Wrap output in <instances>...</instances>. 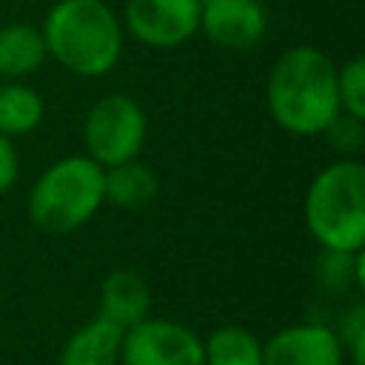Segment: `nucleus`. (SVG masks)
<instances>
[{
  "label": "nucleus",
  "mask_w": 365,
  "mask_h": 365,
  "mask_svg": "<svg viewBox=\"0 0 365 365\" xmlns=\"http://www.w3.org/2000/svg\"><path fill=\"white\" fill-rule=\"evenodd\" d=\"M271 120L297 137H317L339 114L336 66L314 46H294L277 57L265 83Z\"/></svg>",
  "instance_id": "obj_1"
},
{
  "label": "nucleus",
  "mask_w": 365,
  "mask_h": 365,
  "mask_svg": "<svg viewBox=\"0 0 365 365\" xmlns=\"http://www.w3.org/2000/svg\"><path fill=\"white\" fill-rule=\"evenodd\" d=\"M46 51L77 77H106L123 54V20L103 0H57L43 26Z\"/></svg>",
  "instance_id": "obj_2"
},
{
  "label": "nucleus",
  "mask_w": 365,
  "mask_h": 365,
  "mask_svg": "<svg viewBox=\"0 0 365 365\" xmlns=\"http://www.w3.org/2000/svg\"><path fill=\"white\" fill-rule=\"evenodd\" d=\"M305 228L331 251L365 245V163L342 157L325 165L305 191Z\"/></svg>",
  "instance_id": "obj_3"
},
{
  "label": "nucleus",
  "mask_w": 365,
  "mask_h": 365,
  "mask_svg": "<svg viewBox=\"0 0 365 365\" xmlns=\"http://www.w3.org/2000/svg\"><path fill=\"white\" fill-rule=\"evenodd\" d=\"M106 202V168L86 154L51 163L29 191V220L43 234H71L83 228Z\"/></svg>",
  "instance_id": "obj_4"
},
{
  "label": "nucleus",
  "mask_w": 365,
  "mask_h": 365,
  "mask_svg": "<svg viewBox=\"0 0 365 365\" xmlns=\"http://www.w3.org/2000/svg\"><path fill=\"white\" fill-rule=\"evenodd\" d=\"M145 111L134 97L106 94L88 108L83 123L86 157H91L103 168L137 160L145 145Z\"/></svg>",
  "instance_id": "obj_5"
},
{
  "label": "nucleus",
  "mask_w": 365,
  "mask_h": 365,
  "mask_svg": "<svg viewBox=\"0 0 365 365\" xmlns=\"http://www.w3.org/2000/svg\"><path fill=\"white\" fill-rule=\"evenodd\" d=\"M120 365H205V351L188 325L145 317L123 331Z\"/></svg>",
  "instance_id": "obj_6"
},
{
  "label": "nucleus",
  "mask_w": 365,
  "mask_h": 365,
  "mask_svg": "<svg viewBox=\"0 0 365 365\" xmlns=\"http://www.w3.org/2000/svg\"><path fill=\"white\" fill-rule=\"evenodd\" d=\"M200 0H125L123 29L148 48H177L200 31Z\"/></svg>",
  "instance_id": "obj_7"
},
{
  "label": "nucleus",
  "mask_w": 365,
  "mask_h": 365,
  "mask_svg": "<svg viewBox=\"0 0 365 365\" xmlns=\"http://www.w3.org/2000/svg\"><path fill=\"white\" fill-rule=\"evenodd\" d=\"M265 365H345V351L334 328L322 322H294L262 342Z\"/></svg>",
  "instance_id": "obj_8"
},
{
  "label": "nucleus",
  "mask_w": 365,
  "mask_h": 365,
  "mask_svg": "<svg viewBox=\"0 0 365 365\" xmlns=\"http://www.w3.org/2000/svg\"><path fill=\"white\" fill-rule=\"evenodd\" d=\"M265 29L268 17L259 0H214L200 11V31L220 48H254L265 37Z\"/></svg>",
  "instance_id": "obj_9"
},
{
  "label": "nucleus",
  "mask_w": 365,
  "mask_h": 365,
  "mask_svg": "<svg viewBox=\"0 0 365 365\" xmlns=\"http://www.w3.org/2000/svg\"><path fill=\"white\" fill-rule=\"evenodd\" d=\"M151 291L134 271H111L100 288V317L120 325L123 331L148 317Z\"/></svg>",
  "instance_id": "obj_10"
},
{
  "label": "nucleus",
  "mask_w": 365,
  "mask_h": 365,
  "mask_svg": "<svg viewBox=\"0 0 365 365\" xmlns=\"http://www.w3.org/2000/svg\"><path fill=\"white\" fill-rule=\"evenodd\" d=\"M123 328L100 314L80 325L60 351V365H120Z\"/></svg>",
  "instance_id": "obj_11"
},
{
  "label": "nucleus",
  "mask_w": 365,
  "mask_h": 365,
  "mask_svg": "<svg viewBox=\"0 0 365 365\" xmlns=\"http://www.w3.org/2000/svg\"><path fill=\"white\" fill-rule=\"evenodd\" d=\"M43 31L31 23H6L0 26V77L26 80L46 63Z\"/></svg>",
  "instance_id": "obj_12"
},
{
  "label": "nucleus",
  "mask_w": 365,
  "mask_h": 365,
  "mask_svg": "<svg viewBox=\"0 0 365 365\" xmlns=\"http://www.w3.org/2000/svg\"><path fill=\"white\" fill-rule=\"evenodd\" d=\"M160 191L157 174L140 163V160H125L120 165L106 168V200L114 202L117 208L134 211L148 205Z\"/></svg>",
  "instance_id": "obj_13"
},
{
  "label": "nucleus",
  "mask_w": 365,
  "mask_h": 365,
  "mask_svg": "<svg viewBox=\"0 0 365 365\" xmlns=\"http://www.w3.org/2000/svg\"><path fill=\"white\" fill-rule=\"evenodd\" d=\"M46 114L43 97L23 80L0 83V134L14 140L31 134Z\"/></svg>",
  "instance_id": "obj_14"
},
{
  "label": "nucleus",
  "mask_w": 365,
  "mask_h": 365,
  "mask_svg": "<svg viewBox=\"0 0 365 365\" xmlns=\"http://www.w3.org/2000/svg\"><path fill=\"white\" fill-rule=\"evenodd\" d=\"M205 365H265L262 342L242 325H220L202 339Z\"/></svg>",
  "instance_id": "obj_15"
},
{
  "label": "nucleus",
  "mask_w": 365,
  "mask_h": 365,
  "mask_svg": "<svg viewBox=\"0 0 365 365\" xmlns=\"http://www.w3.org/2000/svg\"><path fill=\"white\" fill-rule=\"evenodd\" d=\"M336 94L339 111L365 123V54H356L345 66H336Z\"/></svg>",
  "instance_id": "obj_16"
},
{
  "label": "nucleus",
  "mask_w": 365,
  "mask_h": 365,
  "mask_svg": "<svg viewBox=\"0 0 365 365\" xmlns=\"http://www.w3.org/2000/svg\"><path fill=\"white\" fill-rule=\"evenodd\" d=\"M317 279L328 291H342L354 285V254L322 248V254L317 257Z\"/></svg>",
  "instance_id": "obj_17"
},
{
  "label": "nucleus",
  "mask_w": 365,
  "mask_h": 365,
  "mask_svg": "<svg viewBox=\"0 0 365 365\" xmlns=\"http://www.w3.org/2000/svg\"><path fill=\"white\" fill-rule=\"evenodd\" d=\"M339 342H342V351H345V359L351 365H365V302L354 305L342 319H339V328H334Z\"/></svg>",
  "instance_id": "obj_18"
},
{
  "label": "nucleus",
  "mask_w": 365,
  "mask_h": 365,
  "mask_svg": "<svg viewBox=\"0 0 365 365\" xmlns=\"http://www.w3.org/2000/svg\"><path fill=\"white\" fill-rule=\"evenodd\" d=\"M322 134L328 137L331 148L339 151L342 157H351V154H356V151L365 145V123L354 120V117L345 114V111H339V114L325 125Z\"/></svg>",
  "instance_id": "obj_19"
},
{
  "label": "nucleus",
  "mask_w": 365,
  "mask_h": 365,
  "mask_svg": "<svg viewBox=\"0 0 365 365\" xmlns=\"http://www.w3.org/2000/svg\"><path fill=\"white\" fill-rule=\"evenodd\" d=\"M20 177V157L14 148V140L0 134V194H6Z\"/></svg>",
  "instance_id": "obj_20"
},
{
  "label": "nucleus",
  "mask_w": 365,
  "mask_h": 365,
  "mask_svg": "<svg viewBox=\"0 0 365 365\" xmlns=\"http://www.w3.org/2000/svg\"><path fill=\"white\" fill-rule=\"evenodd\" d=\"M354 285L362 291L365 297V245L354 251Z\"/></svg>",
  "instance_id": "obj_21"
},
{
  "label": "nucleus",
  "mask_w": 365,
  "mask_h": 365,
  "mask_svg": "<svg viewBox=\"0 0 365 365\" xmlns=\"http://www.w3.org/2000/svg\"><path fill=\"white\" fill-rule=\"evenodd\" d=\"M205 3H214V0H200V6H205Z\"/></svg>",
  "instance_id": "obj_22"
},
{
  "label": "nucleus",
  "mask_w": 365,
  "mask_h": 365,
  "mask_svg": "<svg viewBox=\"0 0 365 365\" xmlns=\"http://www.w3.org/2000/svg\"><path fill=\"white\" fill-rule=\"evenodd\" d=\"M0 3H3V0H0Z\"/></svg>",
  "instance_id": "obj_23"
}]
</instances>
